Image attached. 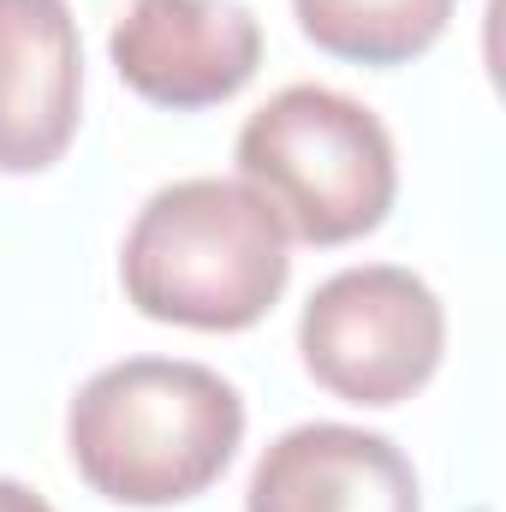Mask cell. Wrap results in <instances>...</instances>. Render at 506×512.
Masks as SVG:
<instances>
[{
    "label": "cell",
    "mask_w": 506,
    "mask_h": 512,
    "mask_svg": "<svg viewBox=\"0 0 506 512\" xmlns=\"http://www.w3.org/2000/svg\"><path fill=\"white\" fill-rule=\"evenodd\" d=\"M245 441V399L191 358H126L96 370L66 405L78 477L120 507L203 495Z\"/></svg>",
    "instance_id": "6da1fadb"
},
{
    "label": "cell",
    "mask_w": 506,
    "mask_h": 512,
    "mask_svg": "<svg viewBox=\"0 0 506 512\" xmlns=\"http://www.w3.org/2000/svg\"><path fill=\"white\" fill-rule=\"evenodd\" d=\"M0 512H54L36 489H24V483H12V477H0Z\"/></svg>",
    "instance_id": "9c48e42d"
},
{
    "label": "cell",
    "mask_w": 506,
    "mask_h": 512,
    "mask_svg": "<svg viewBox=\"0 0 506 512\" xmlns=\"http://www.w3.org/2000/svg\"><path fill=\"white\" fill-rule=\"evenodd\" d=\"M114 72L155 108L191 114L239 96L262 66V24L239 0H126L108 36Z\"/></svg>",
    "instance_id": "5b68a950"
},
{
    "label": "cell",
    "mask_w": 506,
    "mask_h": 512,
    "mask_svg": "<svg viewBox=\"0 0 506 512\" xmlns=\"http://www.w3.org/2000/svg\"><path fill=\"white\" fill-rule=\"evenodd\" d=\"M292 12L298 30L334 60L405 66L435 48L453 18V0H292Z\"/></svg>",
    "instance_id": "ba28073f"
},
{
    "label": "cell",
    "mask_w": 506,
    "mask_h": 512,
    "mask_svg": "<svg viewBox=\"0 0 506 512\" xmlns=\"http://www.w3.org/2000/svg\"><path fill=\"white\" fill-rule=\"evenodd\" d=\"M245 512H423L411 459L352 423H298L256 459Z\"/></svg>",
    "instance_id": "52a82bcc"
},
{
    "label": "cell",
    "mask_w": 506,
    "mask_h": 512,
    "mask_svg": "<svg viewBox=\"0 0 506 512\" xmlns=\"http://www.w3.org/2000/svg\"><path fill=\"white\" fill-rule=\"evenodd\" d=\"M298 352L316 387L381 411L435 376L447 352V310L435 286L399 262L340 268L304 298Z\"/></svg>",
    "instance_id": "277c9868"
},
{
    "label": "cell",
    "mask_w": 506,
    "mask_h": 512,
    "mask_svg": "<svg viewBox=\"0 0 506 512\" xmlns=\"http://www.w3.org/2000/svg\"><path fill=\"white\" fill-rule=\"evenodd\" d=\"M84 102V42L66 0H0V173L66 155Z\"/></svg>",
    "instance_id": "8992f818"
},
{
    "label": "cell",
    "mask_w": 506,
    "mask_h": 512,
    "mask_svg": "<svg viewBox=\"0 0 506 512\" xmlns=\"http://www.w3.org/2000/svg\"><path fill=\"white\" fill-rule=\"evenodd\" d=\"M292 274V239L245 179L161 185L120 245L126 298L149 322L239 334L262 322Z\"/></svg>",
    "instance_id": "7a4b0ae2"
},
{
    "label": "cell",
    "mask_w": 506,
    "mask_h": 512,
    "mask_svg": "<svg viewBox=\"0 0 506 512\" xmlns=\"http://www.w3.org/2000/svg\"><path fill=\"white\" fill-rule=\"evenodd\" d=\"M239 179L268 197L286 239L352 245L387 221L399 161L364 102L328 84H286L239 131Z\"/></svg>",
    "instance_id": "3957f363"
}]
</instances>
